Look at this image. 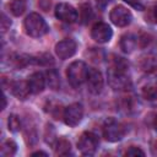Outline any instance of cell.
<instances>
[{
    "label": "cell",
    "mask_w": 157,
    "mask_h": 157,
    "mask_svg": "<svg viewBox=\"0 0 157 157\" xmlns=\"http://www.w3.org/2000/svg\"><path fill=\"white\" fill-rule=\"evenodd\" d=\"M11 92L15 97H17L18 99H26L28 97V94L31 93V90L28 87V82L27 81H15L10 85Z\"/></svg>",
    "instance_id": "4fadbf2b"
},
{
    "label": "cell",
    "mask_w": 157,
    "mask_h": 157,
    "mask_svg": "<svg viewBox=\"0 0 157 157\" xmlns=\"http://www.w3.org/2000/svg\"><path fill=\"white\" fill-rule=\"evenodd\" d=\"M54 148L58 156H66L71 151V145L65 137H60V139H56L54 144Z\"/></svg>",
    "instance_id": "9a60e30c"
},
{
    "label": "cell",
    "mask_w": 157,
    "mask_h": 157,
    "mask_svg": "<svg viewBox=\"0 0 157 157\" xmlns=\"http://www.w3.org/2000/svg\"><path fill=\"white\" fill-rule=\"evenodd\" d=\"M125 132H126L125 126L120 121H118L113 118L107 119L103 124V136L109 142L120 141L124 137Z\"/></svg>",
    "instance_id": "277c9868"
},
{
    "label": "cell",
    "mask_w": 157,
    "mask_h": 157,
    "mask_svg": "<svg viewBox=\"0 0 157 157\" xmlns=\"http://www.w3.org/2000/svg\"><path fill=\"white\" fill-rule=\"evenodd\" d=\"M55 16L59 21L65 22V23H74L78 18L77 10L66 2H60L55 6Z\"/></svg>",
    "instance_id": "52a82bcc"
},
{
    "label": "cell",
    "mask_w": 157,
    "mask_h": 157,
    "mask_svg": "<svg viewBox=\"0 0 157 157\" xmlns=\"http://www.w3.org/2000/svg\"><path fill=\"white\" fill-rule=\"evenodd\" d=\"M25 29H26V33L29 37L39 38V37H43L44 34L48 33L49 27H48L47 22L44 21V18L40 15L33 12V13H29L26 17V20H25Z\"/></svg>",
    "instance_id": "6da1fadb"
},
{
    "label": "cell",
    "mask_w": 157,
    "mask_h": 157,
    "mask_svg": "<svg viewBox=\"0 0 157 157\" xmlns=\"http://www.w3.org/2000/svg\"><path fill=\"white\" fill-rule=\"evenodd\" d=\"M5 107H6V97L2 96V105H1V109H5Z\"/></svg>",
    "instance_id": "f1b7e54d"
},
{
    "label": "cell",
    "mask_w": 157,
    "mask_h": 157,
    "mask_svg": "<svg viewBox=\"0 0 157 157\" xmlns=\"http://www.w3.org/2000/svg\"><path fill=\"white\" fill-rule=\"evenodd\" d=\"M155 18H156V22H157V6H156V10H155Z\"/></svg>",
    "instance_id": "f546056e"
},
{
    "label": "cell",
    "mask_w": 157,
    "mask_h": 157,
    "mask_svg": "<svg viewBox=\"0 0 157 157\" xmlns=\"http://www.w3.org/2000/svg\"><path fill=\"white\" fill-rule=\"evenodd\" d=\"M44 137H45L47 144H50V145L55 144L56 136H55V130H54L53 125L47 124V126H45V132H44Z\"/></svg>",
    "instance_id": "7402d4cb"
},
{
    "label": "cell",
    "mask_w": 157,
    "mask_h": 157,
    "mask_svg": "<svg viewBox=\"0 0 157 157\" xmlns=\"http://www.w3.org/2000/svg\"><path fill=\"white\" fill-rule=\"evenodd\" d=\"M125 156H129V157H134V156H145V152H144L141 148L136 147V146H131V147H129V148L125 151Z\"/></svg>",
    "instance_id": "cb8c5ba5"
},
{
    "label": "cell",
    "mask_w": 157,
    "mask_h": 157,
    "mask_svg": "<svg viewBox=\"0 0 157 157\" xmlns=\"http://www.w3.org/2000/svg\"><path fill=\"white\" fill-rule=\"evenodd\" d=\"M39 155H42V156H47V153L43 152V151H37V152H33V153H32V156H39Z\"/></svg>",
    "instance_id": "83f0119b"
},
{
    "label": "cell",
    "mask_w": 157,
    "mask_h": 157,
    "mask_svg": "<svg viewBox=\"0 0 157 157\" xmlns=\"http://www.w3.org/2000/svg\"><path fill=\"white\" fill-rule=\"evenodd\" d=\"M119 45L124 53H131L137 45V37L132 33H126L120 38Z\"/></svg>",
    "instance_id": "5bb4252c"
},
{
    "label": "cell",
    "mask_w": 157,
    "mask_h": 157,
    "mask_svg": "<svg viewBox=\"0 0 157 157\" xmlns=\"http://www.w3.org/2000/svg\"><path fill=\"white\" fill-rule=\"evenodd\" d=\"M93 17V11L90 4H82L78 10V20L82 25L88 23Z\"/></svg>",
    "instance_id": "e0dca14e"
},
{
    "label": "cell",
    "mask_w": 157,
    "mask_h": 157,
    "mask_svg": "<svg viewBox=\"0 0 157 157\" xmlns=\"http://www.w3.org/2000/svg\"><path fill=\"white\" fill-rule=\"evenodd\" d=\"M2 20H1V29H2V33L7 29V28H10V26H11V22L6 18V16L5 15H2V17H1Z\"/></svg>",
    "instance_id": "484cf974"
},
{
    "label": "cell",
    "mask_w": 157,
    "mask_h": 157,
    "mask_svg": "<svg viewBox=\"0 0 157 157\" xmlns=\"http://www.w3.org/2000/svg\"><path fill=\"white\" fill-rule=\"evenodd\" d=\"M86 82H87V88L88 91L92 93V94H98L102 88H103V76H102V72L94 67L92 69H88V74H87V78H86Z\"/></svg>",
    "instance_id": "8fae6325"
},
{
    "label": "cell",
    "mask_w": 157,
    "mask_h": 157,
    "mask_svg": "<svg viewBox=\"0 0 157 157\" xmlns=\"http://www.w3.org/2000/svg\"><path fill=\"white\" fill-rule=\"evenodd\" d=\"M7 126H9V130L12 131V132L20 131V129H21V120H20V117L16 115V114H11V115L9 117V120H7Z\"/></svg>",
    "instance_id": "44dd1931"
},
{
    "label": "cell",
    "mask_w": 157,
    "mask_h": 157,
    "mask_svg": "<svg viewBox=\"0 0 157 157\" xmlns=\"http://www.w3.org/2000/svg\"><path fill=\"white\" fill-rule=\"evenodd\" d=\"M47 83L52 90H58L60 87V77L56 70L54 69H49L47 71V76H45Z\"/></svg>",
    "instance_id": "ac0fdd59"
},
{
    "label": "cell",
    "mask_w": 157,
    "mask_h": 157,
    "mask_svg": "<svg viewBox=\"0 0 157 157\" xmlns=\"http://www.w3.org/2000/svg\"><path fill=\"white\" fill-rule=\"evenodd\" d=\"M27 82H28V87H29V90H31V93L38 94V93L43 92V90H44V87H45L47 80H45V76H44L42 72L37 71V72H33V74L28 77Z\"/></svg>",
    "instance_id": "7c38bea8"
},
{
    "label": "cell",
    "mask_w": 157,
    "mask_h": 157,
    "mask_svg": "<svg viewBox=\"0 0 157 157\" xmlns=\"http://www.w3.org/2000/svg\"><path fill=\"white\" fill-rule=\"evenodd\" d=\"M128 5H130L131 7H134L135 10H139V11H142L145 9L144 4L141 2V0H124Z\"/></svg>",
    "instance_id": "d4e9b609"
},
{
    "label": "cell",
    "mask_w": 157,
    "mask_h": 157,
    "mask_svg": "<svg viewBox=\"0 0 157 157\" xmlns=\"http://www.w3.org/2000/svg\"><path fill=\"white\" fill-rule=\"evenodd\" d=\"M26 9H27V1H26V0H12V1L9 4V10H10V12H11L13 16H16V17L21 16V15L26 11Z\"/></svg>",
    "instance_id": "2e32d148"
},
{
    "label": "cell",
    "mask_w": 157,
    "mask_h": 157,
    "mask_svg": "<svg viewBox=\"0 0 157 157\" xmlns=\"http://www.w3.org/2000/svg\"><path fill=\"white\" fill-rule=\"evenodd\" d=\"M17 151V145L12 140H7L1 146V156L2 157H10L13 156Z\"/></svg>",
    "instance_id": "d6986e66"
},
{
    "label": "cell",
    "mask_w": 157,
    "mask_h": 157,
    "mask_svg": "<svg viewBox=\"0 0 157 157\" xmlns=\"http://www.w3.org/2000/svg\"><path fill=\"white\" fill-rule=\"evenodd\" d=\"M121 107L124 108L125 112L130 113V112H134L136 108V102L134 99V97H125L123 101H121Z\"/></svg>",
    "instance_id": "603a6c76"
},
{
    "label": "cell",
    "mask_w": 157,
    "mask_h": 157,
    "mask_svg": "<svg viewBox=\"0 0 157 157\" xmlns=\"http://www.w3.org/2000/svg\"><path fill=\"white\" fill-rule=\"evenodd\" d=\"M156 148H157V142H156Z\"/></svg>",
    "instance_id": "4dcf8cb0"
},
{
    "label": "cell",
    "mask_w": 157,
    "mask_h": 157,
    "mask_svg": "<svg viewBox=\"0 0 157 157\" xmlns=\"http://www.w3.org/2000/svg\"><path fill=\"white\" fill-rule=\"evenodd\" d=\"M83 117V107L80 103H71L64 109V121L69 126H76L80 124Z\"/></svg>",
    "instance_id": "8992f818"
},
{
    "label": "cell",
    "mask_w": 157,
    "mask_h": 157,
    "mask_svg": "<svg viewBox=\"0 0 157 157\" xmlns=\"http://www.w3.org/2000/svg\"><path fill=\"white\" fill-rule=\"evenodd\" d=\"M109 18L115 26L126 27L128 25H130V22L132 20V15L126 7H124L123 5H118L112 9V11L109 13Z\"/></svg>",
    "instance_id": "ba28073f"
},
{
    "label": "cell",
    "mask_w": 157,
    "mask_h": 157,
    "mask_svg": "<svg viewBox=\"0 0 157 157\" xmlns=\"http://www.w3.org/2000/svg\"><path fill=\"white\" fill-rule=\"evenodd\" d=\"M152 126L157 130V114H155L153 118H152Z\"/></svg>",
    "instance_id": "4316f807"
},
{
    "label": "cell",
    "mask_w": 157,
    "mask_h": 157,
    "mask_svg": "<svg viewBox=\"0 0 157 157\" xmlns=\"http://www.w3.org/2000/svg\"><path fill=\"white\" fill-rule=\"evenodd\" d=\"M87 74H88V69H87V65L82 61V60H76L74 63H71L69 66H67V70H66V77H67V81L69 83L77 88L80 87L87 78Z\"/></svg>",
    "instance_id": "7a4b0ae2"
},
{
    "label": "cell",
    "mask_w": 157,
    "mask_h": 157,
    "mask_svg": "<svg viewBox=\"0 0 157 157\" xmlns=\"http://www.w3.org/2000/svg\"><path fill=\"white\" fill-rule=\"evenodd\" d=\"M112 36H113V31H112L110 26L104 22L96 23L91 29V38L99 44L108 43L110 40Z\"/></svg>",
    "instance_id": "9c48e42d"
},
{
    "label": "cell",
    "mask_w": 157,
    "mask_h": 157,
    "mask_svg": "<svg viewBox=\"0 0 157 157\" xmlns=\"http://www.w3.org/2000/svg\"><path fill=\"white\" fill-rule=\"evenodd\" d=\"M98 137L96 134L91 131H85L81 134L77 141L78 151L85 156H92L98 147Z\"/></svg>",
    "instance_id": "5b68a950"
},
{
    "label": "cell",
    "mask_w": 157,
    "mask_h": 157,
    "mask_svg": "<svg viewBox=\"0 0 157 157\" xmlns=\"http://www.w3.org/2000/svg\"><path fill=\"white\" fill-rule=\"evenodd\" d=\"M55 54L59 59L61 60H65V59H69L71 58L75 53H76V49H77V44L74 39L71 38H66V39H63L60 42H58L55 44Z\"/></svg>",
    "instance_id": "30bf717a"
},
{
    "label": "cell",
    "mask_w": 157,
    "mask_h": 157,
    "mask_svg": "<svg viewBox=\"0 0 157 157\" xmlns=\"http://www.w3.org/2000/svg\"><path fill=\"white\" fill-rule=\"evenodd\" d=\"M126 72L128 71L109 66V69H108V83L114 91H125V90L130 88L131 81H130Z\"/></svg>",
    "instance_id": "3957f363"
},
{
    "label": "cell",
    "mask_w": 157,
    "mask_h": 157,
    "mask_svg": "<svg viewBox=\"0 0 157 157\" xmlns=\"http://www.w3.org/2000/svg\"><path fill=\"white\" fill-rule=\"evenodd\" d=\"M142 96L147 101L157 99V85H148L142 88Z\"/></svg>",
    "instance_id": "ffe728a7"
}]
</instances>
